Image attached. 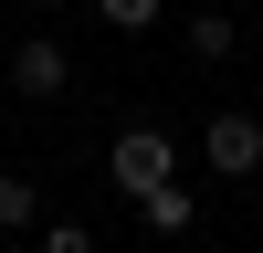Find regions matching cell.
<instances>
[{"label":"cell","mask_w":263,"mask_h":253,"mask_svg":"<svg viewBox=\"0 0 263 253\" xmlns=\"http://www.w3.org/2000/svg\"><path fill=\"white\" fill-rule=\"evenodd\" d=\"M105 179H116L126 201L168 190V179H179V148H168V127H116V148H105Z\"/></svg>","instance_id":"1"},{"label":"cell","mask_w":263,"mask_h":253,"mask_svg":"<svg viewBox=\"0 0 263 253\" xmlns=\"http://www.w3.org/2000/svg\"><path fill=\"white\" fill-rule=\"evenodd\" d=\"M11 95L21 105H63V95H74V53H63L53 32H21L11 42Z\"/></svg>","instance_id":"2"},{"label":"cell","mask_w":263,"mask_h":253,"mask_svg":"<svg viewBox=\"0 0 263 253\" xmlns=\"http://www.w3.org/2000/svg\"><path fill=\"white\" fill-rule=\"evenodd\" d=\"M200 158L221 169V179H253V169H263V116H253V105L211 116V127H200Z\"/></svg>","instance_id":"3"},{"label":"cell","mask_w":263,"mask_h":253,"mask_svg":"<svg viewBox=\"0 0 263 253\" xmlns=\"http://www.w3.org/2000/svg\"><path fill=\"white\" fill-rule=\"evenodd\" d=\"M179 42H190V63H232V53H242V21H232V11H190Z\"/></svg>","instance_id":"4"},{"label":"cell","mask_w":263,"mask_h":253,"mask_svg":"<svg viewBox=\"0 0 263 253\" xmlns=\"http://www.w3.org/2000/svg\"><path fill=\"white\" fill-rule=\"evenodd\" d=\"M137 222H147V232H158V243H179V232H190V222H200V201H190V190H179V179H168V190H147V201H137Z\"/></svg>","instance_id":"5"},{"label":"cell","mask_w":263,"mask_h":253,"mask_svg":"<svg viewBox=\"0 0 263 253\" xmlns=\"http://www.w3.org/2000/svg\"><path fill=\"white\" fill-rule=\"evenodd\" d=\"M0 232H42V179L0 169Z\"/></svg>","instance_id":"6"},{"label":"cell","mask_w":263,"mask_h":253,"mask_svg":"<svg viewBox=\"0 0 263 253\" xmlns=\"http://www.w3.org/2000/svg\"><path fill=\"white\" fill-rule=\"evenodd\" d=\"M105 32H158V0H95Z\"/></svg>","instance_id":"7"},{"label":"cell","mask_w":263,"mask_h":253,"mask_svg":"<svg viewBox=\"0 0 263 253\" xmlns=\"http://www.w3.org/2000/svg\"><path fill=\"white\" fill-rule=\"evenodd\" d=\"M32 253H95V222H42Z\"/></svg>","instance_id":"8"},{"label":"cell","mask_w":263,"mask_h":253,"mask_svg":"<svg viewBox=\"0 0 263 253\" xmlns=\"http://www.w3.org/2000/svg\"><path fill=\"white\" fill-rule=\"evenodd\" d=\"M0 253H32V243H21V232H0Z\"/></svg>","instance_id":"9"},{"label":"cell","mask_w":263,"mask_h":253,"mask_svg":"<svg viewBox=\"0 0 263 253\" xmlns=\"http://www.w3.org/2000/svg\"><path fill=\"white\" fill-rule=\"evenodd\" d=\"M21 11H53V0H21Z\"/></svg>","instance_id":"10"}]
</instances>
